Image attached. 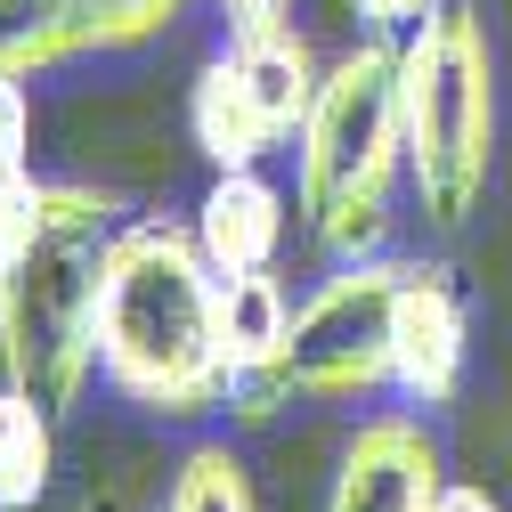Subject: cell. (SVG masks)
<instances>
[{
	"label": "cell",
	"mask_w": 512,
	"mask_h": 512,
	"mask_svg": "<svg viewBox=\"0 0 512 512\" xmlns=\"http://www.w3.org/2000/svg\"><path fill=\"white\" fill-rule=\"evenodd\" d=\"M196 244H204V261L220 277H244V269H277V252H285V228H293V204H285V187L252 163V171H212L204 187V204H196Z\"/></svg>",
	"instance_id": "obj_8"
},
{
	"label": "cell",
	"mask_w": 512,
	"mask_h": 512,
	"mask_svg": "<svg viewBox=\"0 0 512 512\" xmlns=\"http://www.w3.org/2000/svg\"><path fill=\"white\" fill-rule=\"evenodd\" d=\"M187 131H196V155L212 171H252V163H269L285 147V131L261 114V98H252V82L236 74L228 49L196 74V90H187Z\"/></svg>",
	"instance_id": "obj_9"
},
{
	"label": "cell",
	"mask_w": 512,
	"mask_h": 512,
	"mask_svg": "<svg viewBox=\"0 0 512 512\" xmlns=\"http://www.w3.org/2000/svg\"><path fill=\"white\" fill-rule=\"evenodd\" d=\"M114 228L122 220L98 187L0 171V374L49 415H66L98 366V285Z\"/></svg>",
	"instance_id": "obj_1"
},
{
	"label": "cell",
	"mask_w": 512,
	"mask_h": 512,
	"mask_svg": "<svg viewBox=\"0 0 512 512\" xmlns=\"http://www.w3.org/2000/svg\"><path fill=\"white\" fill-rule=\"evenodd\" d=\"M350 9L366 17V33H407V25H423L439 0H350Z\"/></svg>",
	"instance_id": "obj_17"
},
{
	"label": "cell",
	"mask_w": 512,
	"mask_h": 512,
	"mask_svg": "<svg viewBox=\"0 0 512 512\" xmlns=\"http://www.w3.org/2000/svg\"><path fill=\"white\" fill-rule=\"evenodd\" d=\"M0 171H33V90L0 82Z\"/></svg>",
	"instance_id": "obj_16"
},
{
	"label": "cell",
	"mask_w": 512,
	"mask_h": 512,
	"mask_svg": "<svg viewBox=\"0 0 512 512\" xmlns=\"http://www.w3.org/2000/svg\"><path fill=\"white\" fill-rule=\"evenodd\" d=\"M399 277L407 261H342L326 285H317L301 309H293V334L277 350V374L293 399H374L391 382V301H399Z\"/></svg>",
	"instance_id": "obj_5"
},
{
	"label": "cell",
	"mask_w": 512,
	"mask_h": 512,
	"mask_svg": "<svg viewBox=\"0 0 512 512\" xmlns=\"http://www.w3.org/2000/svg\"><path fill=\"white\" fill-rule=\"evenodd\" d=\"M49 472H57V415L0 382V512H33L49 496Z\"/></svg>",
	"instance_id": "obj_11"
},
{
	"label": "cell",
	"mask_w": 512,
	"mask_h": 512,
	"mask_svg": "<svg viewBox=\"0 0 512 512\" xmlns=\"http://www.w3.org/2000/svg\"><path fill=\"white\" fill-rule=\"evenodd\" d=\"M74 49V0H0V82H33L66 66Z\"/></svg>",
	"instance_id": "obj_13"
},
{
	"label": "cell",
	"mask_w": 512,
	"mask_h": 512,
	"mask_svg": "<svg viewBox=\"0 0 512 512\" xmlns=\"http://www.w3.org/2000/svg\"><path fill=\"white\" fill-rule=\"evenodd\" d=\"M407 171V114H399V33H366L342 49L317 106L293 139V212L317 252L366 261L391 236V196Z\"/></svg>",
	"instance_id": "obj_3"
},
{
	"label": "cell",
	"mask_w": 512,
	"mask_h": 512,
	"mask_svg": "<svg viewBox=\"0 0 512 512\" xmlns=\"http://www.w3.org/2000/svg\"><path fill=\"white\" fill-rule=\"evenodd\" d=\"M399 114H407V179L431 228H464L488 196L496 163V57L488 25L464 0H439L399 33Z\"/></svg>",
	"instance_id": "obj_4"
},
{
	"label": "cell",
	"mask_w": 512,
	"mask_h": 512,
	"mask_svg": "<svg viewBox=\"0 0 512 512\" xmlns=\"http://www.w3.org/2000/svg\"><path fill=\"white\" fill-rule=\"evenodd\" d=\"M196 0H74V49H139L155 33H171Z\"/></svg>",
	"instance_id": "obj_15"
},
{
	"label": "cell",
	"mask_w": 512,
	"mask_h": 512,
	"mask_svg": "<svg viewBox=\"0 0 512 512\" xmlns=\"http://www.w3.org/2000/svg\"><path fill=\"white\" fill-rule=\"evenodd\" d=\"M431 512H504V504H496V496H488V488H472V480H447V488H439V504H431Z\"/></svg>",
	"instance_id": "obj_19"
},
{
	"label": "cell",
	"mask_w": 512,
	"mask_h": 512,
	"mask_svg": "<svg viewBox=\"0 0 512 512\" xmlns=\"http://www.w3.org/2000/svg\"><path fill=\"white\" fill-rule=\"evenodd\" d=\"M285 334H293V301H285L277 269L220 277V358H228V374L236 366H277Z\"/></svg>",
	"instance_id": "obj_12"
},
{
	"label": "cell",
	"mask_w": 512,
	"mask_h": 512,
	"mask_svg": "<svg viewBox=\"0 0 512 512\" xmlns=\"http://www.w3.org/2000/svg\"><path fill=\"white\" fill-rule=\"evenodd\" d=\"M74 512H122V504H114V496H82Z\"/></svg>",
	"instance_id": "obj_20"
},
{
	"label": "cell",
	"mask_w": 512,
	"mask_h": 512,
	"mask_svg": "<svg viewBox=\"0 0 512 512\" xmlns=\"http://www.w3.org/2000/svg\"><path fill=\"white\" fill-rule=\"evenodd\" d=\"M163 512H261V496H252V472L228 439H196L171 472Z\"/></svg>",
	"instance_id": "obj_14"
},
{
	"label": "cell",
	"mask_w": 512,
	"mask_h": 512,
	"mask_svg": "<svg viewBox=\"0 0 512 512\" xmlns=\"http://www.w3.org/2000/svg\"><path fill=\"white\" fill-rule=\"evenodd\" d=\"M98 374L163 423L220 415V399H228L220 269L204 261L196 228H179V220L114 228L106 285H98Z\"/></svg>",
	"instance_id": "obj_2"
},
{
	"label": "cell",
	"mask_w": 512,
	"mask_h": 512,
	"mask_svg": "<svg viewBox=\"0 0 512 512\" xmlns=\"http://www.w3.org/2000/svg\"><path fill=\"white\" fill-rule=\"evenodd\" d=\"M447 488L439 439L423 415H366L342 447V472L326 488V512H431Z\"/></svg>",
	"instance_id": "obj_7"
},
{
	"label": "cell",
	"mask_w": 512,
	"mask_h": 512,
	"mask_svg": "<svg viewBox=\"0 0 512 512\" xmlns=\"http://www.w3.org/2000/svg\"><path fill=\"white\" fill-rule=\"evenodd\" d=\"M228 57H236V74L252 82L261 114L277 122L285 139H301V122H309V106H317V82H326L309 33H293L285 17H277V25H244V33H228Z\"/></svg>",
	"instance_id": "obj_10"
},
{
	"label": "cell",
	"mask_w": 512,
	"mask_h": 512,
	"mask_svg": "<svg viewBox=\"0 0 512 512\" xmlns=\"http://www.w3.org/2000/svg\"><path fill=\"white\" fill-rule=\"evenodd\" d=\"M220 9H228V33H244V25H277L293 0H220Z\"/></svg>",
	"instance_id": "obj_18"
},
{
	"label": "cell",
	"mask_w": 512,
	"mask_h": 512,
	"mask_svg": "<svg viewBox=\"0 0 512 512\" xmlns=\"http://www.w3.org/2000/svg\"><path fill=\"white\" fill-rule=\"evenodd\" d=\"M472 366V317L464 293L439 261H407L399 301H391V391L407 407H447Z\"/></svg>",
	"instance_id": "obj_6"
}]
</instances>
